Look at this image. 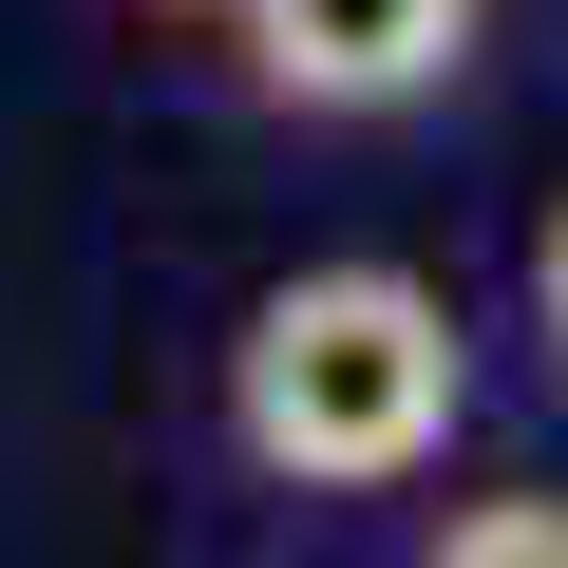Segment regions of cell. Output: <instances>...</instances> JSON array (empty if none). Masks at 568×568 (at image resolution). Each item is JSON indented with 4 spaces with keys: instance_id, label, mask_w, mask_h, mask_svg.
Listing matches in <instances>:
<instances>
[{
    "instance_id": "277c9868",
    "label": "cell",
    "mask_w": 568,
    "mask_h": 568,
    "mask_svg": "<svg viewBox=\"0 0 568 568\" xmlns=\"http://www.w3.org/2000/svg\"><path fill=\"white\" fill-rule=\"evenodd\" d=\"M530 323H549V361H568V190H549V246H530Z\"/></svg>"
},
{
    "instance_id": "3957f363",
    "label": "cell",
    "mask_w": 568,
    "mask_h": 568,
    "mask_svg": "<svg viewBox=\"0 0 568 568\" xmlns=\"http://www.w3.org/2000/svg\"><path fill=\"white\" fill-rule=\"evenodd\" d=\"M417 568H568V493H474Z\"/></svg>"
},
{
    "instance_id": "5b68a950",
    "label": "cell",
    "mask_w": 568,
    "mask_h": 568,
    "mask_svg": "<svg viewBox=\"0 0 568 568\" xmlns=\"http://www.w3.org/2000/svg\"><path fill=\"white\" fill-rule=\"evenodd\" d=\"M152 20H246V0H152Z\"/></svg>"
},
{
    "instance_id": "7a4b0ae2",
    "label": "cell",
    "mask_w": 568,
    "mask_h": 568,
    "mask_svg": "<svg viewBox=\"0 0 568 568\" xmlns=\"http://www.w3.org/2000/svg\"><path fill=\"white\" fill-rule=\"evenodd\" d=\"M474 20L493 0H246V77L284 95V114H417L455 58H474Z\"/></svg>"
},
{
    "instance_id": "6da1fadb",
    "label": "cell",
    "mask_w": 568,
    "mask_h": 568,
    "mask_svg": "<svg viewBox=\"0 0 568 568\" xmlns=\"http://www.w3.org/2000/svg\"><path fill=\"white\" fill-rule=\"evenodd\" d=\"M455 398H474V342L417 265H284L246 342H227V436L246 474L284 493H398L455 455Z\"/></svg>"
}]
</instances>
